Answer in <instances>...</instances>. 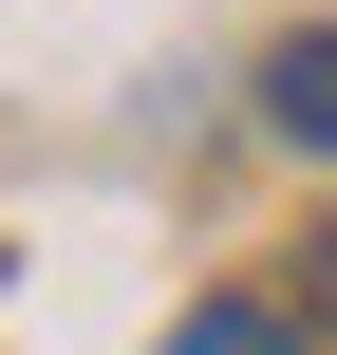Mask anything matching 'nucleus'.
<instances>
[{
  "instance_id": "nucleus-1",
  "label": "nucleus",
  "mask_w": 337,
  "mask_h": 355,
  "mask_svg": "<svg viewBox=\"0 0 337 355\" xmlns=\"http://www.w3.org/2000/svg\"><path fill=\"white\" fill-rule=\"evenodd\" d=\"M263 131H281V150H319V168H337V19H319V37H281V56H263Z\"/></svg>"
},
{
  "instance_id": "nucleus-3",
  "label": "nucleus",
  "mask_w": 337,
  "mask_h": 355,
  "mask_svg": "<svg viewBox=\"0 0 337 355\" xmlns=\"http://www.w3.org/2000/svg\"><path fill=\"white\" fill-rule=\"evenodd\" d=\"M319 281H337V243H319Z\"/></svg>"
},
{
  "instance_id": "nucleus-2",
  "label": "nucleus",
  "mask_w": 337,
  "mask_h": 355,
  "mask_svg": "<svg viewBox=\"0 0 337 355\" xmlns=\"http://www.w3.org/2000/svg\"><path fill=\"white\" fill-rule=\"evenodd\" d=\"M169 355H319V337H300L281 300H188V337H169Z\"/></svg>"
}]
</instances>
